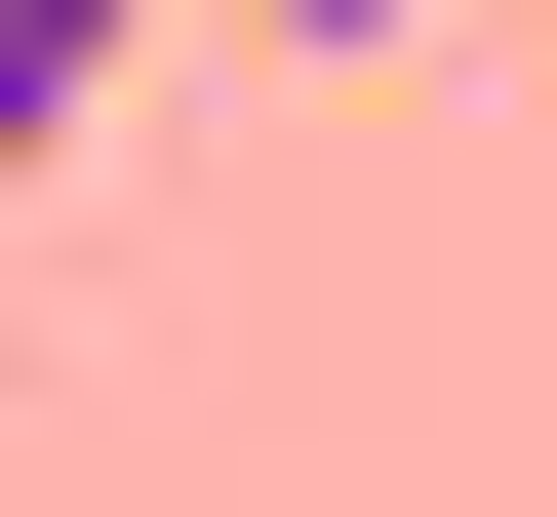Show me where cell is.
I'll return each mask as SVG.
<instances>
[{"mask_svg":"<svg viewBox=\"0 0 557 517\" xmlns=\"http://www.w3.org/2000/svg\"><path fill=\"white\" fill-rule=\"evenodd\" d=\"M120 40H160V0H0V160H81V120H120Z\"/></svg>","mask_w":557,"mask_h":517,"instance_id":"1","label":"cell"},{"mask_svg":"<svg viewBox=\"0 0 557 517\" xmlns=\"http://www.w3.org/2000/svg\"><path fill=\"white\" fill-rule=\"evenodd\" d=\"M239 40H398V0H239Z\"/></svg>","mask_w":557,"mask_h":517,"instance_id":"2","label":"cell"}]
</instances>
